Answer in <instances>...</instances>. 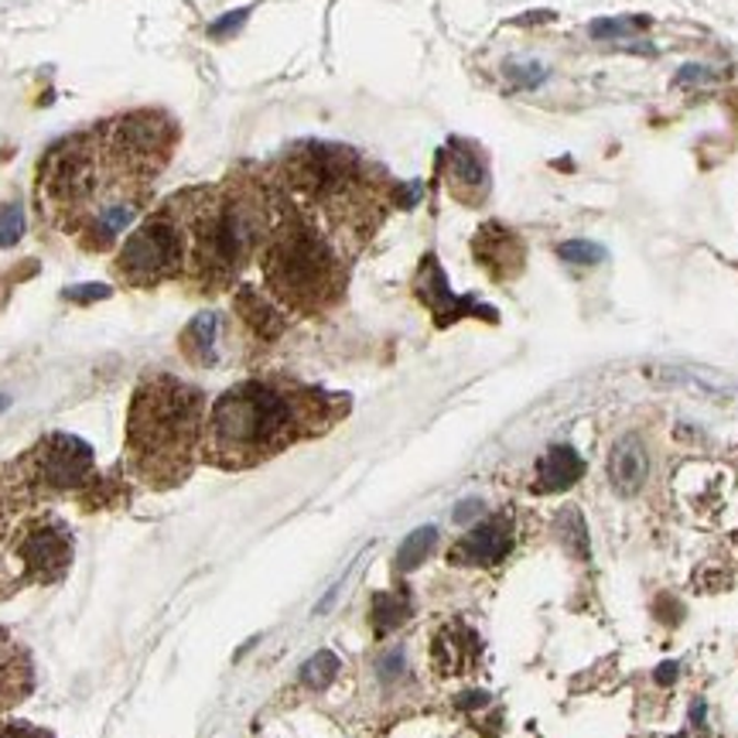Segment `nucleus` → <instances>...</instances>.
Listing matches in <instances>:
<instances>
[{
	"mask_svg": "<svg viewBox=\"0 0 738 738\" xmlns=\"http://www.w3.org/2000/svg\"><path fill=\"white\" fill-rule=\"evenodd\" d=\"M415 294L431 308L434 321L445 329V325L465 318V315H482V318H496L489 308H482L479 302L472 298H455V294L449 291V281H445V271L438 268L434 257H424L421 260V271H418V281H415Z\"/></svg>",
	"mask_w": 738,
	"mask_h": 738,
	"instance_id": "nucleus-12",
	"label": "nucleus"
},
{
	"mask_svg": "<svg viewBox=\"0 0 738 738\" xmlns=\"http://www.w3.org/2000/svg\"><path fill=\"white\" fill-rule=\"evenodd\" d=\"M476 654H479V639L465 626H445L434 636V646H431L438 673H449V677L465 673L472 660H476Z\"/></svg>",
	"mask_w": 738,
	"mask_h": 738,
	"instance_id": "nucleus-16",
	"label": "nucleus"
},
{
	"mask_svg": "<svg viewBox=\"0 0 738 738\" xmlns=\"http://www.w3.org/2000/svg\"><path fill=\"white\" fill-rule=\"evenodd\" d=\"M247 18H250V8H243V11H229V14H223L213 27H209V35L213 38H229V35H236L240 27L247 24Z\"/></svg>",
	"mask_w": 738,
	"mask_h": 738,
	"instance_id": "nucleus-27",
	"label": "nucleus"
},
{
	"mask_svg": "<svg viewBox=\"0 0 738 738\" xmlns=\"http://www.w3.org/2000/svg\"><path fill=\"white\" fill-rule=\"evenodd\" d=\"M66 298L69 302H79V305H86V302H103V298H110V287L106 284H79V287H69L66 291Z\"/></svg>",
	"mask_w": 738,
	"mask_h": 738,
	"instance_id": "nucleus-28",
	"label": "nucleus"
},
{
	"mask_svg": "<svg viewBox=\"0 0 738 738\" xmlns=\"http://www.w3.org/2000/svg\"><path fill=\"white\" fill-rule=\"evenodd\" d=\"M236 311H240V318L263 339H274V336L284 332V315L277 308V302L263 298V294L253 291V287H243L240 294H236Z\"/></svg>",
	"mask_w": 738,
	"mask_h": 738,
	"instance_id": "nucleus-19",
	"label": "nucleus"
},
{
	"mask_svg": "<svg viewBox=\"0 0 738 738\" xmlns=\"http://www.w3.org/2000/svg\"><path fill=\"white\" fill-rule=\"evenodd\" d=\"M205 397L192 383L158 373L144 376L127 415V468L147 489L182 486L202 452Z\"/></svg>",
	"mask_w": 738,
	"mask_h": 738,
	"instance_id": "nucleus-5",
	"label": "nucleus"
},
{
	"mask_svg": "<svg viewBox=\"0 0 738 738\" xmlns=\"http://www.w3.org/2000/svg\"><path fill=\"white\" fill-rule=\"evenodd\" d=\"M93 479V449L76 434H45L14 465L0 472L18 510L48 496H66Z\"/></svg>",
	"mask_w": 738,
	"mask_h": 738,
	"instance_id": "nucleus-7",
	"label": "nucleus"
},
{
	"mask_svg": "<svg viewBox=\"0 0 738 738\" xmlns=\"http://www.w3.org/2000/svg\"><path fill=\"white\" fill-rule=\"evenodd\" d=\"M649 21L646 18H599L588 24V35H592L595 42H618V38H629L636 27H646Z\"/></svg>",
	"mask_w": 738,
	"mask_h": 738,
	"instance_id": "nucleus-23",
	"label": "nucleus"
},
{
	"mask_svg": "<svg viewBox=\"0 0 738 738\" xmlns=\"http://www.w3.org/2000/svg\"><path fill=\"white\" fill-rule=\"evenodd\" d=\"M581 472H584V462L571 445H554L537 465V492L571 489L581 479Z\"/></svg>",
	"mask_w": 738,
	"mask_h": 738,
	"instance_id": "nucleus-17",
	"label": "nucleus"
},
{
	"mask_svg": "<svg viewBox=\"0 0 738 738\" xmlns=\"http://www.w3.org/2000/svg\"><path fill=\"white\" fill-rule=\"evenodd\" d=\"M673 673H677V667H673V663H667V667H663V670H660V673H657V681H663V684H670V681H673Z\"/></svg>",
	"mask_w": 738,
	"mask_h": 738,
	"instance_id": "nucleus-34",
	"label": "nucleus"
},
{
	"mask_svg": "<svg viewBox=\"0 0 738 738\" xmlns=\"http://www.w3.org/2000/svg\"><path fill=\"white\" fill-rule=\"evenodd\" d=\"M174 147V124L155 110L124 113L55 144L38 168L45 219L86 250H110L140 216Z\"/></svg>",
	"mask_w": 738,
	"mask_h": 738,
	"instance_id": "nucleus-1",
	"label": "nucleus"
},
{
	"mask_svg": "<svg viewBox=\"0 0 738 738\" xmlns=\"http://www.w3.org/2000/svg\"><path fill=\"white\" fill-rule=\"evenodd\" d=\"M185 236V277L202 291H223L260 253L281 216V192L274 179L257 171H236L219 185H198L174 195Z\"/></svg>",
	"mask_w": 738,
	"mask_h": 738,
	"instance_id": "nucleus-3",
	"label": "nucleus"
},
{
	"mask_svg": "<svg viewBox=\"0 0 738 738\" xmlns=\"http://www.w3.org/2000/svg\"><path fill=\"white\" fill-rule=\"evenodd\" d=\"M0 738H52V735L42 731V728H32V725L11 722V725H0Z\"/></svg>",
	"mask_w": 738,
	"mask_h": 738,
	"instance_id": "nucleus-29",
	"label": "nucleus"
},
{
	"mask_svg": "<svg viewBox=\"0 0 738 738\" xmlns=\"http://www.w3.org/2000/svg\"><path fill=\"white\" fill-rule=\"evenodd\" d=\"M410 618V602L407 595H376L373 599V629L376 636H387L394 629H400Z\"/></svg>",
	"mask_w": 738,
	"mask_h": 738,
	"instance_id": "nucleus-20",
	"label": "nucleus"
},
{
	"mask_svg": "<svg viewBox=\"0 0 738 738\" xmlns=\"http://www.w3.org/2000/svg\"><path fill=\"white\" fill-rule=\"evenodd\" d=\"M707 76H712V72L701 69V66H684L681 69V82H704Z\"/></svg>",
	"mask_w": 738,
	"mask_h": 738,
	"instance_id": "nucleus-33",
	"label": "nucleus"
},
{
	"mask_svg": "<svg viewBox=\"0 0 738 738\" xmlns=\"http://www.w3.org/2000/svg\"><path fill=\"white\" fill-rule=\"evenodd\" d=\"M21 236H24V209L18 202L0 205V250L14 247Z\"/></svg>",
	"mask_w": 738,
	"mask_h": 738,
	"instance_id": "nucleus-26",
	"label": "nucleus"
},
{
	"mask_svg": "<svg viewBox=\"0 0 738 738\" xmlns=\"http://www.w3.org/2000/svg\"><path fill=\"white\" fill-rule=\"evenodd\" d=\"M336 673H339V657L329 654V649H321V654H315V657L302 667V684L321 691V688H329V684H332V677H336Z\"/></svg>",
	"mask_w": 738,
	"mask_h": 738,
	"instance_id": "nucleus-22",
	"label": "nucleus"
},
{
	"mask_svg": "<svg viewBox=\"0 0 738 738\" xmlns=\"http://www.w3.org/2000/svg\"><path fill=\"white\" fill-rule=\"evenodd\" d=\"M557 257L568 260V263H578V268H595V263L605 260V250L599 243H588V240H568L557 247Z\"/></svg>",
	"mask_w": 738,
	"mask_h": 738,
	"instance_id": "nucleus-25",
	"label": "nucleus"
},
{
	"mask_svg": "<svg viewBox=\"0 0 738 738\" xmlns=\"http://www.w3.org/2000/svg\"><path fill=\"white\" fill-rule=\"evenodd\" d=\"M379 670H383V677H394V673H400V670H404V654H390V657H383Z\"/></svg>",
	"mask_w": 738,
	"mask_h": 738,
	"instance_id": "nucleus-32",
	"label": "nucleus"
},
{
	"mask_svg": "<svg viewBox=\"0 0 738 738\" xmlns=\"http://www.w3.org/2000/svg\"><path fill=\"white\" fill-rule=\"evenodd\" d=\"M472 257L492 281H513L526 263V247L510 226L486 223L472 240Z\"/></svg>",
	"mask_w": 738,
	"mask_h": 738,
	"instance_id": "nucleus-11",
	"label": "nucleus"
},
{
	"mask_svg": "<svg viewBox=\"0 0 738 738\" xmlns=\"http://www.w3.org/2000/svg\"><path fill=\"white\" fill-rule=\"evenodd\" d=\"M646 449L636 434H623L609 452V482L615 486L618 496H633L639 492V486L646 482Z\"/></svg>",
	"mask_w": 738,
	"mask_h": 738,
	"instance_id": "nucleus-15",
	"label": "nucleus"
},
{
	"mask_svg": "<svg viewBox=\"0 0 738 738\" xmlns=\"http://www.w3.org/2000/svg\"><path fill=\"white\" fill-rule=\"evenodd\" d=\"M274 185L291 209L315 219L349 257L387 216L394 185L356 151L339 144H298L274 168Z\"/></svg>",
	"mask_w": 738,
	"mask_h": 738,
	"instance_id": "nucleus-4",
	"label": "nucleus"
},
{
	"mask_svg": "<svg viewBox=\"0 0 738 738\" xmlns=\"http://www.w3.org/2000/svg\"><path fill=\"white\" fill-rule=\"evenodd\" d=\"M349 400L291 379H243L205 410L202 458L226 468H257L298 441L332 431Z\"/></svg>",
	"mask_w": 738,
	"mask_h": 738,
	"instance_id": "nucleus-2",
	"label": "nucleus"
},
{
	"mask_svg": "<svg viewBox=\"0 0 738 738\" xmlns=\"http://www.w3.org/2000/svg\"><path fill=\"white\" fill-rule=\"evenodd\" d=\"M260 271L274 302L315 315L332 308L349 281L345 253L315 219L291 209L281 195V216L260 247Z\"/></svg>",
	"mask_w": 738,
	"mask_h": 738,
	"instance_id": "nucleus-6",
	"label": "nucleus"
},
{
	"mask_svg": "<svg viewBox=\"0 0 738 738\" xmlns=\"http://www.w3.org/2000/svg\"><path fill=\"white\" fill-rule=\"evenodd\" d=\"M438 171H441L445 189L455 202L476 209V205H482L489 198L492 179H489V161L479 151V144L452 137L445 144V151L438 155Z\"/></svg>",
	"mask_w": 738,
	"mask_h": 738,
	"instance_id": "nucleus-10",
	"label": "nucleus"
},
{
	"mask_svg": "<svg viewBox=\"0 0 738 738\" xmlns=\"http://www.w3.org/2000/svg\"><path fill=\"white\" fill-rule=\"evenodd\" d=\"M76 554L72 530L55 516H32L24 520L11 537V560L18 565L21 581H58Z\"/></svg>",
	"mask_w": 738,
	"mask_h": 738,
	"instance_id": "nucleus-9",
	"label": "nucleus"
},
{
	"mask_svg": "<svg viewBox=\"0 0 738 738\" xmlns=\"http://www.w3.org/2000/svg\"><path fill=\"white\" fill-rule=\"evenodd\" d=\"M32 691V660H27V649L0 629V712H8L18 701L27 697Z\"/></svg>",
	"mask_w": 738,
	"mask_h": 738,
	"instance_id": "nucleus-14",
	"label": "nucleus"
},
{
	"mask_svg": "<svg viewBox=\"0 0 738 738\" xmlns=\"http://www.w3.org/2000/svg\"><path fill=\"white\" fill-rule=\"evenodd\" d=\"M216 342H219V315L216 311L195 315L189 321V329L182 332V339H179L182 352L195 366H216V360H219Z\"/></svg>",
	"mask_w": 738,
	"mask_h": 738,
	"instance_id": "nucleus-18",
	"label": "nucleus"
},
{
	"mask_svg": "<svg viewBox=\"0 0 738 738\" xmlns=\"http://www.w3.org/2000/svg\"><path fill=\"white\" fill-rule=\"evenodd\" d=\"M18 513V503L11 499V492L4 489V482H0V537L8 534V526H11V516Z\"/></svg>",
	"mask_w": 738,
	"mask_h": 738,
	"instance_id": "nucleus-30",
	"label": "nucleus"
},
{
	"mask_svg": "<svg viewBox=\"0 0 738 738\" xmlns=\"http://www.w3.org/2000/svg\"><path fill=\"white\" fill-rule=\"evenodd\" d=\"M510 76V82L523 86V90H537V86L550 76L544 63H537V58H513V63H507L503 69Z\"/></svg>",
	"mask_w": 738,
	"mask_h": 738,
	"instance_id": "nucleus-24",
	"label": "nucleus"
},
{
	"mask_svg": "<svg viewBox=\"0 0 738 738\" xmlns=\"http://www.w3.org/2000/svg\"><path fill=\"white\" fill-rule=\"evenodd\" d=\"M513 550V523L510 516H492L482 520L476 530L452 547V565H465V568H492L499 565L507 554Z\"/></svg>",
	"mask_w": 738,
	"mask_h": 738,
	"instance_id": "nucleus-13",
	"label": "nucleus"
},
{
	"mask_svg": "<svg viewBox=\"0 0 738 738\" xmlns=\"http://www.w3.org/2000/svg\"><path fill=\"white\" fill-rule=\"evenodd\" d=\"M189 236L174 198L147 216L121 247L113 260V274L127 287H158L164 281L185 277Z\"/></svg>",
	"mask_w": 738,
	"mask_h": 738,
	"instance_id": "nucleus-8",
	"label": "nucleus"
},
{
	"mask_svg": "<svg viewBox=\"0 0 738 738\" xmlns=\"http://www.w3.org/2000/svg\"><path fill=\"white\" fill-rule=\"evenodd\" d=\"M438 544V530L434 526H421L415 530L404 544H400V554H397V571H415L421 560L434 550Z\"/></svg>",
	"mask_w": 738,
	"mask_h": 738,
	"instance_id": "nucleus-21",
	"label": "nucleus"
},
{
	"mask_svg": "<svg viewBox=\"0 0 738 738\" xmlns=\"http://www.w3.org/2000/svg\"><path fill=\"white\" fill-rule=\"evenodd\" d=\"M486 507L479 503V499H468V503H462V507H455V523H465V520H472V516H479Z\"/></svg>",
	"mask_w": 738,
	"mask_h": 738,
	"instance_id": "nucleus-31",
	"label": "nucleus"
},
{
	"mask_svg": "<svg viewBox=\"0 0 738 738\" xmlns=\"http://www.w3.org/2000/svg\"><path fill=\"white\" fill-rule=\"evenodd\" d=\"M8 404H11V397H8V394H0V410H8Z\"/></svg>",
	"mask_w": 738,
	"mask_h": 738,
	"instance_id": "nucleus-35",
	"label": "nucleus"
}]
</instances>
